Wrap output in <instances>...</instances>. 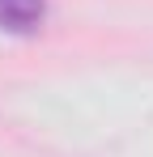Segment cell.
<instances>
[{
	"mask_svg": "<svg viewBox=\"0 0 153 157\" xmlns=\"http://www.w3.org/2000/svg\"><path fill=\"white\" fill-rule=\"evenodd\" d=\"M47 4L43 0H0V30L9 34H30L43 26Z\"/></svg>",
	"mask_w": 153,
	"mask_h": 157,
	"instance_id": "obj_1",
	"label": "cell"
}]
</instances>
